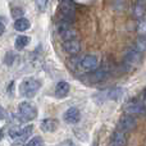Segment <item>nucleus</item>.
<instances>
[{"label": "nucleus", "instance_id": "nucleus-28", "mask_svg": "<svg viewBox=\"0 0 146 146\" xmlns=\"http://www.w3.org/2000/svg\"><path fill=\"white\" fill-rule=\"evenodd\" d=\"M94 146H98V142H96V141L94 142Z\"/></svg>", "mask_w": 146, "mask_h": 146}, {"label": "nucleus", "instance_id": "nucleus-24", "mask_svg": "<svg viewBox=\"0 0 146 146\" xmlns=\"http://www.w3.org/2000/svg\"><path fill=\"white\" fill-rule=\"evenodd\" d=\"M12 14H13V17H15V18H17V17L22 18L21 15L23 14V10L21 9V8H13V9H12Z\"/></svg>", "mask_w": 146, "mask_h": 146}, {"label": "nucleus", "instance_id": "nucleus-31", "mask_svg": "<svg viewBox=\"0 0 146 146\" xmlns=\"http://www.w3.org/2000/svg\"><path fill=\"white\" fill-rule=\"evenodd\" d=\"M71 146H73V145H72V144H71Z\"/></svg>", "mask_w": 146, "mask_h": 146}, {"label": "nucleus", "instance_id": "nucleus-3", "mask_svg": "<svg viewBox=\"0 0 146 146\" xmlns=\"http://www.w3.org/2000/svg\"><path fill=\"white\" fill-rule=\"evenodd\" d=\"M18 113H19V118L22 122L32 121L37 117V108L30 101H23L18 106Z\"/></svg>", "mask_w": 146, "mask_h": 146}, {"label": "nucleus", "instance_id": "nucleus-30", "mask_svg": "<svg viewBox=\"0 0 146 146\" xmlns=\"http://www.w3.org/2000/svg\"><path fill=\"white\" fill-rule=\"evenodd\" d=\"M0 137H1V131H0Z\"/></svg>", "mask_w": 146, "mask_h": 146}, {"label": "nucleus", "instance_id": "nucleus-13", "mask_svg": "<svg viewBox=\"0 0 146 146\" xmlns=\"http://www.w3.org/2000/svg\"><path fill=\"white\" fill-rule=\"evenodd\" d=\"M69 90H71V86H69L68 82H66V81H60V82H58L56 86H55L56 98H59V99L66 98V96L69 94Z\"/></svg>", "mask_w": 146, "mask_h": 146}, {"label": "nucleus", "instance_id": "nucleus-20", "mask_svg": "<svg viewBox=\"0 0 146 146\" xmlns=\"http://www.w3.org/2000/svg\"><path fill=\"white\" fill-rule=\"evenodd\" d=\"M145 13V3L144 1H139L136 4V7H135V15L136 17H142Z\"/></svg>", "mask_w": 146, "mask_h": 146}, {"label": "nucleus", "instance_id": "nucleus-8", "mask_svg": "<svg viewBox=\"0 0 146 146\" xmlns=\"http://www.w3.org/2000/svg\"><path fill=\"white\" fill-rule=\"evenodd\" d=\"M98 66H99V60L95 55H86V56H83L82 60H81V67L87 72L96 71Z\"/></svg>", "mask_w": 146, "mask_h": 146}, {"label": "nucleus", "instance_id": "nucleus-19", "mask_svg": "<svg viewBox=\"0 0 146 146\" xmlns=\"http://www.w3.org/2000/svg\"><path fill=\"white\" fill-rule=\"evenodd\" d=\"M133 49H136V50L139 51V53H141V54L145 53L146 51V36H140V37L137 38Z\"/></svg>", "mask_w": 146, "mask_h": 146}, {"label": "nucleus", "instance_id": "nucleus-27", "mask_svg": "<svg viewBox=\"0 0 146 146\" xmlns=\"http://www.w3.org/2000/svg\"><path fill=\"white\" fill-rule=\"evenodd\" d=\"M4 31H5V26H4V23L0 21V36L4 33Z\"/></svg>", "mask_w": 146, "mask_h": 146}, {"label": "nucleus", "instance_id": "nucleus-18", "mask_svg": "<svg viewBox=\"0 0 146 146\" xmlns=\"http://www.w3.org/2000/svg\"><path fill=\"white\" fill-rule=\"evenodd\" d=\"M105 77H106V72L104 69H96V71H94L91 73L90 81H92V82H100V81L105 80Z\"/></svg>", "mask_w": 146, "mask_h": 146}, {"label": "nucleus", "instance_id": "nucleus-12", "mask_svg": "<svg viewBox=\"0 0 146 146\" xmlns=\"http://www.w3.org/2000/svg\"><path fill=\"white\" fill-rule=\"evenodd\" d=\"M81 119V113L77 108H69L68 110L64 113V121L67 123H71V124H74V123H78Z\"/></svg>", "mask_w": 146, "mask_h": 146}, {"label": "nucleus", "instance_id": "nucleus-10", "mask_svg": "<svg viewBox=\"0 0 146 146\" xmlns=\"http://www.w3.org/2000/svg\"><path fill=\"white\" fill-rule=\"evenodd\" d=\"M124 110H126L127 114H131V115H133V114H142L145 113V106L140 101H129V103L126 104Z\"/></svg>", "mask_w": 146, "mask_h": 146}, {"label": "nucleus", "instance_id": "nucleus-15", "mask_svg": "<svg viewBox=\"0 0 146 146\" xmlns=\"http://www.w3.org/2000/svg\"><path fill=\"white\" fill-rule=\"evenodd\" d=\"M31 27V23L30 21L27 19V18H17L14 22V28L15 31H19V32H25V31H27L28 28Z\"/></svg>", "mask_w": 146, "mask_h": 146}, {"label": "nucleus", "instance_id": "nucleus-7", "mask_svg": "<svg viewBox=\"0 0 146 146\" xmlns=\"http://www.w3.org/2000/svg\"><path fill=\"white\" fill-rule=\"evenodd\" d=\"M141 56H142V54L139 53L136 49L129 50L128 53L126 54V56H124V64H126V67L127 68H133V67H136L137 64L141 62Z\"/></svg>", "mask_w": 146, "mask_h": 146}, {"label": "nucleus", "instance_id": "nucleus-4", "mask_svg": "<svg viewBox=\"0 0 146 146\" xmlns=\"http://www.w3.org/2000/svg\"><path fill=\"white\" fill-rule=\"evenodd\" d=\"M32 126H26V127H14L9 131V135L15 142L18 144H23L30 139L31 133H32Z\"/></svg>", "mask_w": 146, "mask_h": 146}, {"label": "nucleus", "instance_id": "nucleus-6", "mask_svg": "<svg viewBox=\"0 0 146 146\" xmlns=\"http://www.w3.org/2000/svg\"><path fill=\"white\" fill-rule=\"evenodd\" d=\"M136 126H137L136 118H135L133 115H131V114H127V115L122 117L118 122V129L126 132V133L133 131V129L136 128Z\"/></svg>", "mask_w": 146, "mask_h": 146}, {"label": "nucleus", "instance_id": "nucleus-26", "mask_svg": "<svg viewBox=\"0 0 146 146\" xmlns=\"http://www.w3.org/2000/svg\"><path fill=\"white\" fill-rule=\"evenodd\" d=\"M5 58H8V60H5V63H7V64H12L13 58H14V56H13V54H12V53H8V55L5 56Z\"/></svg>", "mask_w": 146, "mask_h": 146}, {"label": "nucleus", "instance_id": "nucleus-29", "mask_svg": "<svg viewBox=\"0 0 146 146\" xmlns=\"http://www.w3.org/2000/svg\"><path fill=\"white\" fill-rule=\"evenodd\" d=\"M139 1H144V3H145V1H146V0H139Z\"/></svg>", "mask_w": 146, "mask_h": 146}, {"label": "nucleus", "instance_id": "nucleus-23", "mask_svg": "<svg viewBox=\"0 0 146 146\" xmlns=\"http://www.w3.org/2000/svg\"><path fill=\"white\" fill-rule=\"evenodd\" d=\"M35 3H36V7L40 10H45L46 7H48L49 0H35Z\"/></svg>", "mask_w": 146, "mask_h": 146}, {"label": "nucleus", "instance_id": "nucleus-5", "mask_svg": "<svg viewBox=\"0 0 146 146\" xmlns=\"http://www.w3.org/2000/svg\"><path fill=\"white\" fill-rule=\"evenodd\" d=\"M58 32L63 41H69L73 38H77V31L72 26V23L64 22V21H59L58 23Z\"/></svg>", "mask_w": 146, "mask_h": 146}, {"label": "nucleus", "instance_id": "nucleus-14", "mask_svg": "<svg viewBox=\"0 0 146 146\" xmlns=\"http://www.w3.org/2000/svg\"><path fill=\"white\" fill-rule=\"evenodd\" d=\"M41 129L45 132H55L59 127V123L56 119H53V118H48V119H44L41 122Z\"/></svg>", "mask_w": 146, "mask_h": 146}, {"label": "nucleus", "instance_id": "nucleus-9", "mask_svg": "<svg viewBox=\"0 0 146 146\" xmlns=\"http://www.w3.org/2000/svg\"><path fill=\"white\" fill-rule=\"evenodd\" d=\"M127 145V133L121 129L114 131V133L111 135L110 144L109 146H126Z\"/></svg>", "mask_w": 146, "mask_h": 146}, {"label": "nucleus", "instance_id": "nucleus-1", "mask_svg": "<svg viewBox=\"0 0 146 146\" xmlns=\"http://www.w3.org/2000/svg\"><path fill=\"white\" fill-rule=\"evenodd\" d=\"M41 87V82L36 78H26L21 82L19 85V92L23 98H27V99H31L38 92Z\"/></svg>", "mask_w": 146, "mask_h": 146}, {"label": "nucleus", "instance_id": "nucleus-11", "mask_svg": "<svg viewBox=\"0 0 146 146\" xmlns=\"http://www.w3.org/2000/svg\"><path fill=\"white\" fill-rule=\"evenodd\" d=\"M64 50L67 51L71 55H76L81 51V42L77 40V38H73V40L69 41H64Z\"/></svg>", "mask_w": 146, "mask_h": 146}, {"label": "nucleus", "instance_id": "nucleus-25", "mask_svg": "<svg viewBox=\"0 0 146 146\" xmlns=\"http://www.w3.org/2000/svg\"><path fill=\"white\" fill-rule=\"evenodd\" d=\"M7 115H8V114H7V111H5V109L0 105V121L5 119V118H7Z\"/></svg>", "mask_w": 146, "mask_h": 146}, {"label": "nucleus", "instance_id": "nucleus-21", "mask_svg": "<svg viewBox=\"0 0 146 146\" xmlns=\"http://www.w3.org/2000/svg\"><path fill=\"white\" fill-rule=\"evenodd\" d=\"M26 146H44V141L41 137L36 136V137H33V139H31Z\"/></svg>", "mask_w": 146, "mask_h": 146}, {"label": "nucleus", "instance_id": "nucleus-16", "mask_svg": "<svg viewBox=\"0 0 146 146\" xmlns=\"http://www.w3.org/2000/svg\"><path fill=\"white\" fill-rule=\"evenodd\" d=\"M106 95V99L109 100H119V99L123 96V88L121 87H114V88H110L105 92Z\"/></svg>", "mask_w": 146, "mask_h": 146}, {"label": "nucleus", "instance_id": "nucleus-2", "mask_svg": "<svg viewBox=\"0 0 146 146\" xmlns=\"http://www.w3.org/2000/svg\"><path fill=\"white\" fill-rule=\"evenodd\" d=\"M59 14H60V21L73 23L76 9L72 0H59Z\"/></svg>", "mask_w": 146, "mask_h": 146}, {"label": "nucleus", "instance_id": "nucleus-22", "mask_svg": "<svg viewBox=\"0 0 146 146\" xmlns=\"http://www.w3.org/2000/svg\"><path fill=\"white\" fill-rule=\"evenodd\" d=\"M137 32H139L140 36H146V22L145 21H141L137 26Z\"/></svg>", "mask_w": 146, "mask_h": 146}, {"label": "nucleus", "instance_id": "nucleus-17", "mask_svg": "<svg viewBox=\"0 0 146 146\" xmlns=\"http://www.w3.org/2000/svg\"><path fill=\"white\" fill-rule=\"evenodd\" d=\"M30 41H31V38L28 37V36L21 35V36H18V37L15 38L14 46H15V49H17V50H22V49H25L26 46L30 44Z\"/></svg>", "mask_w": 146, "mask_h": 146}]
</instances>
